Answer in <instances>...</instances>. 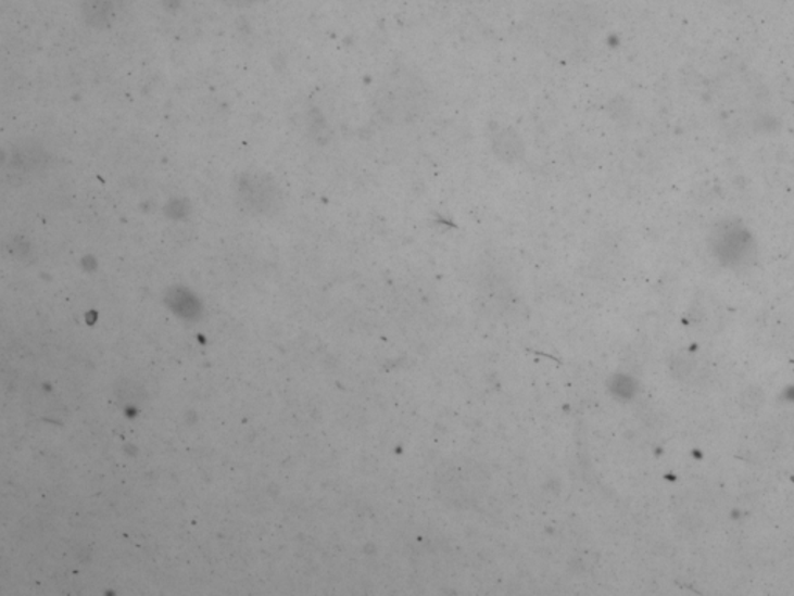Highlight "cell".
Here are the masks:
<instances>
[{"label": "cell", "mask_w": 794, "mask_h": 596, "mask_svg": "<svg viewBox=\"0 0 794 596\" xmlns=\"http://www.w3.org/2000/svg\"><path fill=\"white\" fill-rule=\"evenodd\" d=\"M219 2L226 3V5L228 7H237V9H242V7L253 5V3L260 2V0H219Z\"/></svg>", "instance_id": "3"}, {"label": "cell", "mask_w": 794, "mask_h": 596, "mask_svg": "<svg viewBox=\"0 0 794 596\" xmlns=\"http://www.w3.org/2000/svg\"><path fill=\"white\" fill-rule=\"evenodd\" d=\"M85 20L90 27L101 28L111 21V5L108 0H86Z\"/></svg>", "instance_id": "2"}, {"label": "cell", "mask_w": 794, "mask_h": 596, "mask_svg": "<svg viewBox=\"0 0 794 596\" xmlns=\"http://www.w3.org/2000/svg\"><path fill=\"white\" fill-rule=\"evenodd\" d=\"M238 199L245 212H275L281 194L275 180L263 173H245L238 182Z\"/></svg>", "instance_id": "1"}]
</instances>
